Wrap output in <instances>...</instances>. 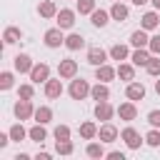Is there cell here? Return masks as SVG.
<instances>
[{
	"label": "cell",
	"instance_id": "6da1fadb",
	"mask_svg": "<svg viewBox=\"0 0 160 160\" xmlns=\"http://www.w3.org/2000/svg\"><path fill=\"white\" fill-rule=\"evenodd\" d=\"M90 82L88 80H82V78H72L70 80V88H68V92H70V98L72 100H85L88 95H90Z\"/></svg>",
	"mask_w": 160,
	"mask_h": 160
},
{
	"label": "cell",
	"instance_id": "7a4b0ae2",
	"mask_svg": "<svg viewBox=\"0 0 160 160\" xmlns=\"http://www.w3.org/2000/svg\"><path fill=\"white\" fill-rule=\"evenodd\" d=\"M42 42H45L48 48H60V45H65L62 28H50V30H45V35H42Z\"/></svg>",
	"mask_w": 160,
	"mask_h": 160
},
{
	"label": "cell",
	"instance_id": "3957f363",
	"mask_svg": "<svg viewBox=\"0 0 160 160\" xmlns=\"http://www.w3.org/2000/svg\"><path fill=\"white\" fill-rule=\"evenodd\" d=\"M58 75H60L62 80H72V78L78 75V62H75L72 58L60 60V62H58Z\"/></svg>",
	"mask_w": 160,
	"mask_h": 160
},
{
	"label": "cell",
	"instance_id": "277c9868",
	"mask_svg": "<svg viewBox=\"0 0 160 160\" xmlns=\"http://www.w3.org/2000/svg\"><path fill=\"white\" fill-rule=\"evenodd\" d=\"M12 112H15L18 120H30V118L35 115V108H32L30 100H22V98H20V100L12 105Z\"/></svg>",
	"mask_w": 160,
	"mask_h": 160
},
{
	"label": "cell",
	"instance_id": "5b68a950",
	"mask_svg": "<svg viewBox=\"0 0 160 160\" xmlns=\"http://www.w3.org/2000/svg\"><path fill=\"white\" fill-rule=\"evenodd\" d=\"M28 75H30L32 82H48V80H50V65H48V62H35Z\"/></svg>",
	"mask_w": 160,
	"mask_h": 160
},
{
	"label": "cell",
	"instance_id": "8992f818",
	"mask_svg": "<svg viewBox=\"0 0 160 160\" xmlns=\"http://www.w3.org/2000/svg\"><path fill=\"white\" fill-rule=\"evenodd\" d=\"M120 138L125 140V145H128L130 150H138V148L142 145V138H140V132H138L135 128H130V125H128V128L120 132Z\"/></svg>",
	"mask_w": 160,
	"mask_h": 160
},
{
	"label": "cell",
	"instance_id": "52a82bcc",
	"mask_svg": "<svg viewBox=\"0 0 160 160\" xmlns=\"http://www.w3.org/2000/svg\"><path fill=\"white\" fill-rule=\"evenodd\" d=\"M55 20H58V28H62V30H70V28L75 25V10H70V8H62V10H58Z\"/></svg>",
	"mask_w": 160,
	"mask_h": 160
},
{
	"label": "cell",
	"instance_id": "ba28073f",
	"mask_svg": "<svg viewBox=\"0 0 160 160\" xmlns=\"http://www.w3.org/2000/svg\"><path fill=\"white\" fill-rule=\"evenodd\" d=\"M115 112H118V110H115V108H112L108 100H102V102H95V118H98V120H102V122H110Z\"/></svg>",
	"mask_w": 160,
	"mask_h": 160
},
{
	"label": "cell",
	"instance_id": "9c48e42d",
	"mask_svg": "<svg viewBox=\"0 0 160 160\" xmlns=\"http://www.w3.org/2000/svg\"><path fill=\"white\" fill-rule=\"evenodd\" d=\"M118 115H120V120H125V122H132V120L138 118V108H135V100L120 102V108H118Z\"/></svg>",
	"mask_w": 160,
	"mask_h": 160
},
{
	"label": "cell",
	"instance_id": "30bf717a",
	"mask_svg": "<svg viewBox=\"0 0 160 160\" xmlns=\"http://www.w3.org/2000/svg\"><path fill=\"white\" fill-rule=\"evenodd\" d=\"M108 55H110V52H105L102 48H98V45H95V48H90V50H88V58H85V60H88L92 68H98V65H105Z\"/></svg>",
	"mask_w": 160,
	"mask_h": 160
},
{
	"label": "cell",
	"instance_id": "8fae6325",
	"mask_svg": "<svg viewBox=\"0 0 160 160\" xmlns=\"http://www.w3.org/2000/svg\"><path fill=\"white\" fill-rule=\"evenodd\" d=\"M32 65H35V62H32V58H30V55H25V52H20V55H15V58H12V68H15L18 72H30V70H32Z\"/></svg>",
	"mask_w": 160,
	"mask_h": 160
},
{
	"label": "cell",
	"instance_id": "7c38bea8",
	"mask_svg": "<svg viewBox=\"0 0 160 160\" xmlns=\"http://www.w3.org/2000/svg\"><path fill=\"white\" fill-rule=\"evenodd\" d=\"M98 138H100L102 142H115V140L120 138V132H118V128H115V125L105 122V125H100V130H98Z\"/></svg>",
	"mask_w": 160,
	"mask_h": 160
},
{
	"label": "cell",
	"instance_id": "4fadbf2b",
	"mask_svg": "<svg viewBox=\"0 0 160 160\" xmlns=\"http://www.w3.org/2000/svg\"><path fill=\"white\" fill-rule=\"evenodd\" d=\"M128 15H130L128 5H122V0H115V2H112V8H110V18H112V20H118V22H125V20H128Z\"/></svg>",
	"mask_w": 160,
	"mask_h": 160
},
{
	"label": "cell",
	"instance_id": "5bb4252c",
	"mask_svg": "<svg viewBox=\"0 0 160 160\" xmlns=\"http://www.w3.org/2000/svg\"><path fill=\"white\" fill-rule=\"evenodd\" d=\"M115 75H118V68H110L108 62L95 68V80H100V82H110Z\"/></svg>",
	"mask_w": 160,
	"mask_h": 160
},
{
	"label": "cell",
	"instance_id": "9a60e30c",
	"mask_svg": "<svg viewBox=\"0 0 160 160\" xmlns=\"http://www.w3.org/2000/svg\"><path fill=\"white\" fill-rule=\"evenodd\" d=\"M160 10H150V12H145L142 18H140V28H145V30H155L158 25H160V15H158Z\"/></svg>",
	"mask_w": 160,
	"mask_h": 160
},
{
	"label": "cell",
	"instance_id": "2e32d148",
	"mask_svg": "<svg viewBox=\"0 0 160 160\" xmlns=\"http://www.w3.org/2000/svg\"><path fill=\"white\" fill-rule=\"evenodd\" d=\"M125 98H128V100H142V98H145V85H142V82H128Z\"/></svg>",
	"mask_w": 160,
	"mask_h": 160
},
{
	"label": "cell",
	"instance_id": "e0dca14e",
	"mask_svg": "<svg viewBox=\"0 0 160 160\" xmlns=\"http://www.w3.org/2000/svg\"><path fill=\"white\" fill-rule=\"evenodd\" d=\"M90 98H92V100H98V102L108 100V98H110V88H108V82H100V80H98V85H92V88H90Z\"/></svg>",
	"mask_w": 160,
	"mask_h": 160
},
{
	"label": "cell",
	"instance_id": "ac0fdd59",
	"mask_svg": "<svg viewBox=\"0 0 160 160\" xmlns=\"http://www.w3.org/2000/svg\"><path fill=\"white\" fill-rule=\"evenodd\" d=\"M28 138H30L32 142H40V145H42V142L48 140V130H45V125H42V122H35V125L28 130Z\"/></svg>",
	"mask_w": 160,
	"mask_h": 160
},
{
	"label": "cell",
	"instance_id": "d6986e66",
	"mask_svg": "<svg viewBox=\"0 0 160 160\" xmlns=\"http://www.w3.org/2000/svg\"><path fill=\"white\" fill-rule=\"evenodd\" d=\"M62 95V82H60V78L58 80H48L45 82V98H50V100H55V98H60Z\"/></svg>",
	"mask_w": 160,
	"mask_h": 160
},
{
	"label": "cell",
	"instance_id": "ffe728a7",
	"mask_svg": "<svg viewBox=\"0 0 160 160\" xmlns=\"http://www.w3.org/2000/svg\"><path fill=\"white\" fill-rule=\"evenodd\" d=\"M90 22L95 25V28H105L108 22H110V10H92V15H90Z\"/></svg>",
	"mask_w": 160,
	"mask_h": 160
},
{
	"label": "cell",
	"instance_id": "44dd1931",
	"mask_svg": "<svg viewBox=\"0 0 160 160\" xmlns=\"http://www.w3.org/2000/svg\"><path fill=\"white\" fill-rule=\"evenodd\" d=\"M20 38H22V30L15 28V25H8L5 32H2V42H5V45H15Z\"/></svg>",
	"mask_w": 160,
	"mask_h": 160
},
{
	"label": "cell",
	"instance_id": "7402d4cb",
	"mask_svg": "<svg viewBox=\"0 0 160 160\" xmlns=\"http://www.w3.org/2000/svg\"><path fill=\"white\" fill-rule=\"evenodd\" d=\"M148 42H150V38H148V30L145 28H140V30H135L130 35V45L132 48H148Z\"/></svg>",
	"mask_w": 160,
	"mask_h": 160
},
{
	"label": "cell",
	"instance_id": "603a6c76",
	"mask_svg": "<svg viewBox=\"0 0 160 160\" xmlns=\"http://www.w3.org/2000/svg\"><path fill=\"white\" fill-rule=\"evenodd\" d=\"M152 58V52L150 50H145V48H135V52H130V60H132V65H148V60Z\"/></svg>",
	"mask_w": 160,
	"mask_h": 160
},
{
	"label": "cell",
	"instance_id": "cb8c5ba5",
	"mask_svg": "<svg viewBox=\"0 0 160 160\" xmlns=\"http://www.w3.org/2000/svg\"><path fill=\"white\" fill-rule=\"evenodd\" d=\"M118 78L125 80V82H132V80H135V65H130V62H120V65H118Z\"/></svg>",
	"mask_w": 160,
	"mask_h": 160
},
{
	"label": "cell",
	"instance_id": "d4e9b609",
	"mask_svg": "<svg viewBox=\"0 0 160 160\" xmlns=\"http://www.w3.org/2000/svg\"><path fill=\"white\" fill-rule=\"evenodd\" d=\"M38 12H40V18H55L58 15V5L52 0H42L38 5Z\"/></svg>",
	"mask_w": 160,
	"mask_h": 160
},
{
	"label": "cell",
	"instance_id": "484cf974",
	"mask_svg": "<svg viewBox=\"0 0 160 160\" xmlns=\"http://www.w3.org/2000/svg\"><path fill=\"white\" fill-rule=\"evenodd\" d=\"M82 45H85V38H82L80 32H70V35L65 38V48H68V50H72V52H75V50H80Z\"/></svg>",
	"mask_w": 160,
	"mask_h": 160
},
{
	"label": "cell",
	"instance_id": "4316f807",
	"mask_svg": "<svg viewBox=\"0 0 160 160\" xmlns=\"http://www.w3.org/2000/svg\"><path fill=\"white\" fill-rule=\"evenodd\" d=\"M98 130H100V128L88 120V122L80 125V138H82V140H95V138H98Z\"/></svg>",
	"mask_w": 160,
	"mask_h": 160
},
{
	"label": "cell",
	"instance_id": "83f0119b",
	"mask_svg": "<svg viewBox=\"0 0 160 160\" xmlns=\"http://www.w3.org/2000/svg\"><path fill=\"white\" fill-rule=\"evenodd\" d=\"M35 122H42V125H48L50 120H52V110L48 108V105H40V108H35Z\"/></svg>",
	"mask_w": 160,
	"mask_h": 160
},
{
	"label": "cell",
	"instance_id": "f1b7e54d",
	"mask_svg": "<svg viewBox=\"0 0 160 160\" xmlns=\"http://www.w3.org/2000/svg\"><path fill=\"white\" fill-rule=\"evenodd\" d=\"M85 152H88V158H95V160H100V158H105V155H108V152H105V148H102V140H100V142H88Z\"/></svg>",
	"mask_w": 160,
	"mask_h": 160
},
{
	"label": "cell",
	"instance_id": "f546056e",
	"mask_svg": "<svg viewBox=\"0 0 160 160\" xmlns=\"http://www.w3.org/2000/svg\"><path fill=\"white\" fill-rule=\"evenodd\" d=\"M110 58H112V60H120V62H122V60H128V58H130L128 45H120V42H118V45H112V48H110Z\"/></svg>",
	"mask_w": 160,
	"mask_h": 160
},
{
	"label": "cell",
	"instance_id": "4dcf8cb0",
	"mask_svg": "<svg viewBox=\"0 0 160 160\" xmlns=\"http://www.w3.org/2000/svg\"><path fill=\"white\" fill-rule=\"evenodd\" d=\"M55 152H58V155H72V152H75L72 140H55Z\"/></svg>",
	"mask_w": 160,
	"mask_h": 160
},
{
	"label": "cell",
	"instance_id": "1f68e13d",
	"mask_svg": "<svg viewBox=\"0 0 160 160\" xmlns=\"http://www.w3.org/2000/svg\"><path fill=\"white\" fill-rule=\"evenodd\" d=\"M8 132H10V138H12L15 142H20V140H25V138H28V130L22 128V120H20V122H15Z\"/></svg>",
	"mask_w": 160,
	"mask_h": 160
},
{
	"label": "cell",
	"instance_id": "d6a6232c",
	"mask_svg": "<svg viewBox=\"0 0 160 160\" xmlns=\"http://www.w3.org/2000/svg\"><path fill=\"white\" fill-rule=\"evenodd\" d=\"M12 85H15V75L10 70H2L0 72V90H10Z\"/></svg>",
	"mask_w": 160,
	"mask_h": 160
},
{
	"label": "cell",
	"instance_id": "836d02e7",
	"mask_svg": "<svg viewBox=\"0 0 160 160\" xmlns=\"http://www.w3.org/2000/svg\"><path fill=\"white\" fill-rule=\"evenodd\" d=\"M145 70H148V75H152V78H160V58H158V55H152V58L148 60Z\"/></svg>",
	"mask_w": 160,
	"mask_h": 160
},
{
	"label": "cell",
	"instance_id": "e575fe53",
	"mask_svg": "<svg viewBox=\"0 0 160 160\" xmlns=\"http://www.w3.org/2000/svg\"><path fill=\"white\" fill-rule=\"evenodd\" d=\"M95 10V0H78V12L80 15H92Z\"/></svg>",
	"mask_w": 160,
	"mask_h": 160
},
{
	"label": "cell",
	"instance_id": "d590c367",
	"mask_svg": "<svg viewBox=\"0 0 160 160\" xmlns=\"http://www.w3.org/2000/svg\"><path fill=\"white\" fill-rule=\"evenodd\" d=\"M145 142H148L150 148H158V145H160V128H152V130L145 135Z\"/></svg>",
	"mask_w": 160,
	"mask_h": 160
},
{
	"label": "cell",
	"instance_id": "8d00e7d4",
	"mask_svg": "<svg viewBox=\"0 0 160 160\" xmlns=\"http://www.w3.org/2000/svg\"><path fill=\"white\" fill-rule=\"evenodd\" d=\"M52 138H55V140H70V128H68V125H58V128L52 130Z\"/></svg>",
	"mask_w": 160,
	"mask_h": 160
},
{
	"label": "cell",
	"instance_id": "74e56055",
	"mask_svg": "<svg viewBox=\"0 0 160 160\" xmlns=\"http://www.w3.org/2000/svg\"><path fill=\"white\" fill-rule=\"evenodd\" d=\"M18 95L22 98V100H32V95H35V88L28 82V85H20V90H18Z\"/></svg>",
	"mask_w": 160,
	"mask_h": 160
},
{
	"label": "cell",
	"instance_id": "f35d334b",
	"mask_svg": "<svg viewBox=\"0 0 160 160\" xmlns=\"http://www.w3.org/2000/svg\"><path fill=\"white\" fill-rule=\"evenodd\" d=\"M148 50H150L152 55H160V35H152V38H150V42H148Z\"/></svg>",
	"mask_w": 160,
	"mask_h": 160
},
{
	"label": "cell",
	"instance_id": "ab89813d",
	"mask_svg": "<svg viewBox=\"0 0 160 160\" xmlns=\"http://www.w3.org/2000/svg\"><path fill=\"white\" fill-rule=\"evenodd\" d=\"M148 122H150V128H160V110H150L148 112Z\"/></svg>",
	"mask_w": 160,
	"mask_h": 160
},
{
	"label": "cell",
	"instance_id": "60d3db41",
	"mask_svg": "<svg viewBox=\"0 0 160 160\" xmlns=\"http://www.w3.org/2000/svg\"><path fill=\"white\" fill-rule=\"evenodd\" d=\"M10 140H12L10 132H0V150H5V148L10 145Z\"/></svg>",
	"mask_w": 160,
	"mask_h": 160
},
{
	"label": "cell",
	"instance_id": "b9f144b4",
	"mask_svg": "<svg viewBox=\"0 0 160 160\" xmlns=\"http://www.w3.org/2000/svg\"><path fill=\"white\" fill-rule=\"evenodd\" d=\"M105 158H110V160H125V155H122V152H118V150H112V152H108Z\"/></svg>",
	"mask_w": 160,
	"mask_h": 160
},
{
	"label": "cell",
	"instance_id": "7bdbcfd3",
	"mask_svg": "<svg viewBox=\"0 0 160 160\" xmlns=\"http://www.w3.org/2000/svg\"><path fill=\"white\" fill-rule=\"evenodd\" d=\"M15 160H30V155H28V152H18V155H15Z\"/></svg>",
	"mask_w": 160,
	"mask_h": 160
},
{
	"label": "cell",
	"instance_id": "ee69618b",
	"mask_svg": "<svg viewBox=\"0 0 160 160\" xmlns=\"http://www.w3.org/2000/svg\"><path fill=\"white\" fill-rule=\"evenodd\" d=\"M35 158H38V160H50V152H38Z\"/></svg>",
	"mask_w": 160,
	"mask_h": 160
},
{
	"label": "cell",
	"instance_id": "f6af8a7d",
	"mask_svg": "<svg viewBox=\"0 0 160 160\" xmlns=\"http://www.w3.org/2000/svg\"><path fill=\"white\" fill-rule=\"evenodd\" d=\"M145 2H150V0H132V5H138V8H140V5H145Z\"/></svg>",
	"mask_w": 160,
	"mask_h": 160
},
{
	"label": "cell",
	"instance_id": "bcb514c9",
	"mask_svg": "<svg viewBox=\"0 0 160 160\" xmlns=\"http://www.w3.org/2000/svg\"><path fill=\"white\" fill-rule=\"evenodd\" d=\"M150 2H152V8H155V10H160V0H150Z\"/></svg>",
	"mask_w": 160,
	"mask_h": 160
},
{
	"label": "cell",
	"instance_id": "7dc6e473",
	"mask_svg": "<svg viewBox=\"0 0 160 160\" xmlns=\"http://www.w3.org/2000/svg\"><path fill=\"white\" fill-rule=\"evenodd\" d=\"M155 92L160 95V80H155Z\"/></svg>",
	"mask_w": 160,
	"mask_h": 160
}]
</instances>
